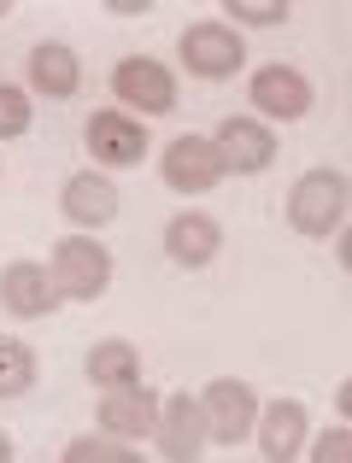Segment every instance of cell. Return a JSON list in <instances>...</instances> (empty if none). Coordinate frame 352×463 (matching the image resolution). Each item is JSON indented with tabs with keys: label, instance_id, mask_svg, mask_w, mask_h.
<instances>
[{
	"label": "cell",
	"instance_id": "14",
	"mask_svg": "<svg viewBox=\"0 0 352 463\" xmlns=\"http://www.w3.org/2000/svg\"><path fill=\"white\" fill-rule=\"evenodd\" d=\"M82 82V65L65 42H35L30 47V89L47 94V100H71Z\"/></svg>",
	"mask_w": 352,
	"mask_h": 463
},
{
	"label": "cell",
	"instance_id": "4",
	"mask_svg": "<svg viewBox=\"0 0 352 463\" xmlns=\"http://www.w3.org/2000/svg\"><path fill=\"white\" fill-rule=\"evenodd\" d=\"M241 59H247V42H241V30H229V24H188L182 30V65L194 71V77H235Z\"/></svg>",
	"mask_w": 352,
	"mask_h": 463
},
{
	"label": "cell",
	"instance_id": "23",
	"mask_svg": "<svg viewBox=\"0 0 352 463\" xmlns=\"http://www.w3.org/2000/svg\"><path fill=\"white\" fill-rule=\"evenodd\" d=\"M12 458V440H6V434H0V463H6Z\"/></svg>",
	"mask_w": 352,
	"mask_h": 463
},
{
	"label": "cell",
	"instance_id": "6",
	"mask_svg": "<svg viewBox=\"0 0 352 463\" xmlns=\"http://www.w3.org/2000/svg\"><path fill=\"white\" fill-rule=\"evenodd\" d=\"M200 411H205V434L224 440V446L247 440L252 422H259V399H252L247 382H212L205 399H200Z\"/></svg>",
	"mask_w": 352,
	"mask_h": 463
},
{
	"label": "cell",
	"instance_id": "3",
	"mask_svg": "<svg viewBox=\"0 0 352 463\" xmlns=\"http://www.w3.org/2000/svg\"><path fill=\"white\" fill-rule=\"evenodd\" d=\"M112 94L141 118H165L176 106V77L159 65V59H118L112 71Z\"/></svg>",
	"mask_w": 352,
	"mask_h": 463
},
{
	"label": "cell",
	"instance_id": "19",
	"mask_svg": "<svg viewBox=\"0 0 352 463\" xmlns=\"http://www.w3.org/2000/svg\"><path fill=\"white\" fill-rule=\"evenodd\" d=\"M65 458L71 463H129V440H118V434H89V440H71Z\"/></svg>",
	"mask_w": 352,
	"mask_h": 463
},
{
	"label": "cell",
	"instance_id": "20",
	"mask_svg": "<svg viewBox=\"0 0 352 463\" xmlns=\"http://www.w3.org/2000/svg\"><path fill=\"white\" fill-rule=\"evenodd\" d=\"M30 129V94H18L12 82H0V141H18Z\"/></svg>",
	"mask_w": 352,
	"mask_h": 463
},
{
	"label": "cell",
	"instance_id": "17",
	"mask_svg": "<svg viewBox=\"0 0 352 463\" xmlns=\"http://www.w3.org/2000/svg\"><path fill=\"white\" fill-rule=\"evenodd\" d=\"M89 382L94 387H136L141 382V358H136V346L129 340H100V346L89 352Z\"/></svg>",
	"mask_w": 352,
	"mask_h": 463
},
{
	"label": "cell",
	"instance_id": "9",
	"mask_svg": "<svg viewBox=\"0 0 352 463\" xmlns=\"http://www.w3.org/2000/svg\"><path fill=\"white\" fill-rule=\"evenodd\" d=\"M217 165L235 170V176H259L264 165L276 158V141L264 124H252V118H224V129H217Z\"/></svg>",
	"mask_w": 352,
	"mask_h": 463
},
{
	"label": "cell",
	"instance_id": "22",
	"mask_svg": "<svg viewBox=\"0 0 352 463\" xmlns=\"http://www.w3.org/2000/svg\"><path fill=\"white\" fill-rule=\"evenodd\" d=\"M347 452H352L347 429H335V434H323V440H318V458H323V463H329V458H347Z\"/></svg>",
	"mask_w": 352,
	"mask_h": 463
},
{
	"label": "cell",
	"instance_id": "2",
	"mask_svg": "<svg viewBox=\"0 0 352 463\" xmlns=\"http://www.w3.org/2000/svg\"><path fill=\"white\" fill-rule=\"evenodd\" d=\"M53 282H59V299H100L112 288V252L89 235H65L53 247Z\"/></svg>",
	"mask_w": 352,
	"mask_h": 463
},
{
	"label": "cell",
	"instance_id": "24",
	"mask_svg": "<svg viewBox=\"0 0 352 463\" xmlns=\"http://www.w3.org/2000/svg\"><path fill=\"white\" fill-rule=\"evenodd\" d=\"M0 18H6V0H0Z\"/></svg>",
	"mask_w": 352,
	"mask_h": 463
},
{
	"label": "cell",
	"instance_id": "13",
	"mask_svg": "<svg viewBox=\"0 0 352 463\" xmlns=\"http://www.w3.org/2000/svg\"><path fill=\"white\" fill-rule=\"evenodd\" d=\"M217 247H224V229H217V217H205V212H182V217L165 223V252H171L176 264H188V270L212 264Z\"/></svg>",
	"mask_w": 352,
	"mask_h": 463
},
{
	"label": "cell",
	"instance_id": "7",
	"mask_svg": "<svg viewBox=\"0 0 352 463\" xmlns=\"http://www.w3.org/2000/svg\"><path fill=\"white\" fill-rule=\"evenodd\" d=\"M252 106H259L264 118H282V124H294V118L311 112V82L300 77L294 65H264L252 71Z\"/></svg>",
	"mask_w": 352,
	"mask_h": 463
},
{
	"label": "cell",
	"instance_id": "16",
	"mask_svg": "<svg viewBox=\"0 0 352 463\" xmlns=\"http://www.w3.org/2000/svg\"><path fill=\"white\" fill-rule=\"evenodd\" d=\"M259 446H264V458H276V463H288L300 452V440H306V405H294V399H276L271 411H264L259 422Z\"/></svg>",
	"mask_w": 352,
	"mask_h": 463
},
{
	"label": "cell",
	"instance_id": "11",
	"mask_svg": "<svg viewBox=\"0 0 352 463\" xmlns=\"http://www.w3.org/2000/svg\"><path fill=\"white\" fill-rule=\"evenodd\" d=\"M217 176H224V165H217V147L205 136H176L171 147H165V182L182 194H205L217 188Z\"/></svg>",
	"mask_w": 352,
	"mask_h": 463
},
{
	"label": "cell",
	"instance_id": "21",
	"mask_svg": "<svg viewBox=\"0 0 352 463\" xmlns=\"http://www.w3.org/2000/svg\"><path fill=\"white\" fill-rule=\"evenodd\" d=\"M235 24H288V0H224Z\"/></svg>",
	"mask_w": 352,
	"mask_h": 463
},
{
	"label": "cell",
	"instance_id": "18",
	"mask_svg": "<svg viewBox=\"0 0 352 463\" xmlns=\"http://www.w3.org/2000/svg\"><path fill=\"white\" fill-rule=\"evenodd\" d=\"M30 382H35V352L24 340H0V399L30 393Z\"/></svg>",
	"mask_w": 352,
	"mask_h": 463
},
{
	"label": "cell",
	"instance_id": "5",
	"mask_svg": "<svg viewBox=\"0 0 352 463\" xmlns=\"http://www.w3.org/2000/svg\"><path fill=\"white\" fill-rule=\"evenodd\" d=\"M153 440H159V458H171V463H188V458H200L205 452V411H200V399H188V393H171L159 405V422H153Z\"/></svg>",
	"mask_w": 352,
	"mask_h": 463
},
{
	"label": "cell",
	"instance_id": "15",
	"mask_svg": "<svg viewBox=\"0 0 352 463\" xmlns=\"http://www.w3.org/2000/svg\"><path fill=\"white\" fill-rule=\"evenodd\" d=\"M65 217L82 229H100L118 217V188L100 176V170H82V176L65 182Z\"/></svg>",
	"mask_w": 352,
	"mask_h": 463
},
{
	"label": "cell",
	"instance_id": "10",
	"mask_svg": "<svg viewBox=\"0 0 352 463\" xmlns=\"http://www.w3.org/2000/svg\"><path fill=\"white\" fill-rule=\"evenodd\" d=\"M0 306H6L12 317H47L59 306L53 270H47V264H30V259L6 264V270H0Z\"/></svg>",
	"mask_w": 352,
	"mask_h": 463
},
{
	"label": "cell",
	"instance_id": "12",
	"mask_svg": "<svg viewBox=\"0 0 352 463\" xmlns=\"http://www.w3.org/2000/svg\"><path fill=\"white\" fill-rule=\"evenodd\" d=\"M153 422H159V399H153L141 382L106 393V405H100V429L106 434H118V440H147Z\"/></svg>",
	"mask_w": 352,
	"mask_h": 463
},
{
	"label": "cell",
	"instance_id": "1",
	"mask_svg": "<svg viewBox=\"0 0 352 463\" xmlns=\"http://www.w3.org/2000/svg\"><path fill=\"white\" fill-rule=\"evenodd\" d=\"M347 217V176L341 170H306L288 194V223L311 241H329Z\"/></svg>",
	"mask_w": 352,
	"mask_h": 463
},
{
	"label": "cell",
	"instance_id": "8",
	"mask_svg": "<svg viewBox=\"0 0 352 463\" xmlns=\"http://www.w3.org/2000/svg\"><path fill=\"white\" fill-rule=\"evenodd\" d=\"M82 136H89L94 165H141L147 158V129L129 112H94Z\"/></svg>",
	"mask_w": 352,
	"mask_h": 463
}]
</instances>
